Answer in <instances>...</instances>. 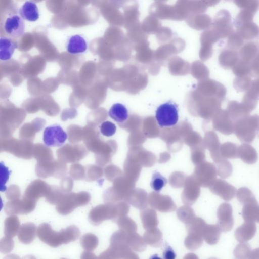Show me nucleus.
<instances>
[{
	"label": "nucleus",
	"mask_w": 259,
	"mask_h": 259,
	"mask_svg": "<svg viewBox=\"0 0 259 259\" xmlns=\"http://www.w3.org/2000/svg\"><path fill=\"white\" fill-rule=\"evenodd\" d=\"M236 192L237 199L243 205L255 199L253 193L250 190L246 187H241Z\"/></svg>",
	"instance_id": "obj_33"
},
{
	"label": "nucleus",
	"mask_w": 259,
	"mask_h": 259,
	"mask_svg": "<svg viewBox=\"0 0 259 259\" xmlns=\"http://www.w3.org/2000/svg\"><path fill=\"white\" fill-rule=\"evenodd\" d=\"M202 143L204 148L207 149L210 151L213 161L223 158L220 152L221 144L217 135L215 133L211 131V132L206 134Z\"/></svg>",
	"instance_id": "obj_13"
},
{
	"label": "nucleus",
	"mask_w": 259,
	"mask_h": 259,
	"mask_svg": "<svg viewBox=\"0 0 259 259\" xmlns=\"http://www.w3.org/2000/svg\"><path fill=\"white\" fill-rule=\"evenodd\" d=\"M155 119L161 128L176 125L179 119L177 105L171 101L160 105L156 110Z\"/></svg>",
	"instance_id": "obj_2"
},
{
	"label": "nucleus",
	"mask_w": 259,
	"mask_h": 259,
	"mask_svg": "<svg viewBox=\"0 0 259 259\" xmlns=\"http://www.w3.org/2000/svg\"><path fill=\"white\" fill-rule=\"evenodd\" d=\"M161 139L166 143L168 150L171 152L180 151L183 146V141L176 126L164 128Z\"/></svg>",
	"instance_id": "obj_11"
},
{
	"label": "nucleus",
	"mask_w": 259,
	"mask_h": 259,
	"mask_svg": "<svg viewBox=\"0 0 259 259\" xmlns=\"http://www.w3.org/2000/svg\"><path fill=\"white\" fill-rule=\"evenodd\" d=\"M210 191L226 201L232 200L235 196L236 188L226 181L216 179L208 187Z\"/></svg>",
	"instance_id": "obj_9"
},
{
	"label": "nucleus",
	"mask_w": 259,
	"mask_h": 259,
	"mask_svg": "<svg viewBox=\"0 0 259 259\" xmlns=\"http://www.w3.org/2000/svg\"><path fill=\"white\" fill-rule=\"evenodd\" d=\"M213 162L216 168L217 174L219 177L225 179L231 175L233 171V167L227 159L221 158Z\"/></svg>",
	"instance_id": "obj_23"
},
{
	"label": "nucleus",
	"mask_w": 259,
	"mask_h": 259,
	"mask_svg": "<svg viewBox=\"0 0 259 259\" xmlns=\"http://www.w3.org/2000/svg\"><path fill=\"white\" fill-rule=\"evenodd\" d=\"M195 215L193 209L189 205H185L177 210V217L185 224H188L195 217Z\"/></svg>",
	"instance_id": "obj_29"
},
{
	"label": "nucleus",
	"mask_w": 259,
	"mask_h": 259,
	"mask_svg": "<svg viewBox=\"0 0 259 259\" xmlns=\"http://www.w3.org/2000/svg\"><path fill=\"white\" fill-rule=\"evenodd\" d=\"M204 149L203 144L191 147V160L196 165L205 161Z\"/></svg>",
	"instance_id": "obj_31"
},
{
	"label": "nucleus",
	"mask_w": 259,
	"mask_h": 259,
	"mask_svg": "<svg viewBox=\"0 0 259 259\" xmlns=\"http://www.w3.org/2000/svg\"><path fill=\"white\" fill-rule=\"evenodd\" d=\"M163 256L165 259H174L176 254L172 248L167 244L163 251Z\"/></svg>",
	"instance_id": "obj_37"
},
{
	"label": "nucleus",
	"mask_w": 259,
	"mask_h": 259,
	"mask_svg": "<svg viewBox=\"0 0 259 259\" xmlns=\"http://www.w3.org/2000/svg\"><path fill=\"white\" fill-rule=\"evenodd\" d=\"M169 72L173 75H184L189 73L190 65L187 61L176 57L169 62Z\"/></svg>",
	"instance_id": "obj_18"
},
{
	"label": "nucleus",
	"mask_w": 259,
	"mask_h": 259,
	"mask_svg": "<svg viewBox=\"0 0 259 259\" xmlns=\"http://www.w3.org/2000/svg\"><path fill=\"white\" fill-rule=\"evenodd\" d=\"M18 13L23 20L30 22L37 21L39 17L38 7L32 1L25 2L19 9Z\"/></svg>",
	"instance_id": "obj_16"
},
{
	"label": "nucleus",
	"mask_w": 259,
	"mask_h": 259,
	"mask_svg": "<svg viewBox=\"0 0 259 259\" xmlns=\"http://www.w3.org/2000/svg\"><path fill=\"white\" fill-rule=\"evenodd\" d=\"M217 175L214 165L205 160L196 165L193 174L200 186L207 188L216 180Z\"/></svg>",
	"instance_id": "obj_3"
},
{
	"label": "nucleus",
	"mask_w": 259,
	"mask_h": 259,
	"mask_svg": "<svg viewBox=\"0 0 259 259\" xmlns=\"http://www.w3.org/2000/svg\"><path fill=\"white\" fill-rule=\"evenodd\" d=\"M251 118L243 117L235 122L234 131L240 141L251 142L255 137L258 124H250Z\"/></svg>",
	"instance_id": "obj_5"
},
{
	"label": "nucleus",
	"mask_w": 259,
	"mask_h": 259,
	"mask_svg": "<svg viewBox=\"0 0 259 259\" xmlns=\"http://www.w3.org/2000/svg\"><path fill=\"white\" fill-rule=\"evenodd\" d=\"M255 250H251L250 245L246 242L238 244L234 250V256L237 258L245 259L252 258Z\"/></svg>",
	"instance_id": "obj_27"
},
{
	"label": "nucleus",
	"mask_w": 259,
	"mask_h": 259,
	"mask_svg": "<svg viewBox=\"0 0 259 259\" xmlns=\"http://www.w3.org/2000/svg\"><path fill=\"white\" fill-rule=\"evenodd\" d=\"M18 44L15 39L2 36L0 38V60L7 61L11 59Z\"/></svg>",
	"instance_id": "obj_15"
},
{
	"label": "nucleus",
	"mask_w": 259,
	"mask_h": 259,
	"mask_svg": "<svg viewBox=\"0 0 259 259\" xmlns=\"http://www.w3.org/2000/svg\"><path fill=\"white\" fill-rule=\"evenodd\" d=\"M145 242L149 245L158 247L162 241V234L160 230L155 227L148 229L144 235Z\"/></svg>",
	"instance_id": "obj_22"
},
{
	"label": "nucleus",
	"mask_w": 259,
	"mask_h": 259,
	"mask_svg": "<svg viewBox=\"0 0 259 259\" xmlns=\"http://www.w3.org/2000/svg\"><path fill=\"white\" fill-rule=\"evenodd\" d=\"M234 124L227 111L219 110L213 116L214 128L225 135H229L233 132Z\"/></svg>",
	"instance_id": "obj_10"
},
{
	"label": "nucleus",
	"mask_w": 259,
	"mask_h": 259,
	"mask_svg": "<svg viewBox=\"0 0 259 259\" xmlns=\"http://www.w3.org/2000/svg\"><path fill=\"white\" fill-rule=\"evenodd\" d=\"M141 217L145 229L155 227L158 224L157 213L152 209L148 208L144 210L141 213Z\"/></svg>",
	"instance_id": "obj_24"
},
{
	"label": "nucleus",
	"mask_w": 259,
	"mask_h": 259,
	"mask_svg": "<svg viewBox=\"0 0 259 259\" xmlns=\"http://www.w3.org/2000/svg\"><path fill=\"white\" fill-rule=\"evenodd\" d=\"M170 155L169 153L166 152L161 153L158 160L159 163H163L166 162L170 159Z\"/></svg>",
	"instance_id": "obj_38"
},
{
	"label": "nucleus",
	"mask_w": 259,
	"mask_h": 259,
	"mask_svg": "<svg viewBox=\"0 0 259 259\" xmlns=\"http://www.w3.org/2000/svg\"><path fill=\"white\" fill-rule=\"evenodd\" d=\"M187 176L181 171H175L169 177V183L173 188L183 187Z\"/></svg>",
	"instance_id": "obj_34"
},
{
	"label": "nucleus",
	"mask_w": 259,
	"mask_h": 259,
	"mask_svg": "<svg viewBox=\"0 0 259 259\" xmlns=\"http://www.w3.org/2000/svg\"><path fill=\"white\" fill-rule=\"evenodd\" d=\"M1 25L0 29L5 37L16 39L21 37L24 33V20L15 10L9 11Z\"/></svg>",
	"instance_id": "obj_1"
},
{
	"label": "nucleus",
	"mask_w": 259,
	"mask_h": 259,
	"mask_svg": "<svg viewBox=\"0 0 259 259\" xmlns=\"http://www.w3.org/2000/svg\"><path fill=\"white\" fill-rule=\"evenodd\" d=\"M108 115L110 118L118 123H123L128 118V111L126 106L120 103H116L110 107Z\"/></svg>",
	"instance_id": "obj_19"
},
{
	"label": "nucleus",
	"mask_w": 259,
	"mask_h": 259,
	"mask_svg": "<svg viewBox=\"0 0 259 259\" xmlns=\"http://www.w3.org/2000/svg\"><path fill=\"white\" fill-rule=\"evenodd\" d=\"M3 207V203L1 197H0V211L2 210Z\"/></svg>",
	"instance_id": "obj_39"
},
{
	"label": "nucleus",
	"mask_w": 259,
	"mask_h": 259,
	"mask_svg": "<svg viewBox=\"0 0 259 259\" xmlns=\"http://www.w3.org/2000/svg\"><path fill=\"white\" fill-rule=\"evenodd\" d=\"M67 52L72 55H80L84 53L88 49V44L84 38L76 34L70 36L66 43Z\"/></svg>",
	"instance_id": "obj_12"
},
{
	"label": "nucleus",
	"mask_w": 259,
	"mask_h": 259,
	"mask_svg": "<svg viewBox=\"0 0 259 259\" xmlns=\"http://www.w3.org/2000/svg\"><path fill=\"white\" fill-rule=\"evenodd\" d=\"M167 180L159 172L155 171L152 176L150 183L151 187L157 192H159L166 184Z\"/></svg>",
	"instance_id": "obj_32"
},
{
	"label": "nucleus",
	"mask_w": 259,
	"mask_h": 259,
	"mask_svg": "<svg viewBox=\"0 0 259 259\" xmlns=\"http://www.w3.org/2000/svg\"><path fill=\"white\" fill-rule=\"evenodd\" d=\"M218 221L217 225L221 232H227L230 231L234 225L233 209L228 203L221 204L217 212Z\"/></svg>",
	"instance_id": "obj_8"
},
{
	"label": "nucleus",
	"mask_w": 259,
	"mask_h": 259,
	"mask_svg": "<svg viewBox=\"0 0 259 259\" xmlns=\"http://www.w3.org/2000/svg\"><path fill=\"white\" fill-rule=\"evenodd\" d=\"M203 239L200 234L189 233L184 240L185 247L188 250L195 251L203 244Z\"/></svg>",
	"instance_id": "obj_25"
},
{
	"label": "nucleus",
	"mask_w": 259,
	"mask_h": 259,
	"mask_svg": "<svg viewBox=\"0 0 259 259\" xmlns=\"http://www.w3.org/2000/svg\"><path fill=\"white\" fill-rule=\"evenodd\" d=\"M206 224V222L203 219L195 217L188 224H186V227L188 233H195L202 234Z\"/></svg>",
	"instance_id": "obj_30"
},
{
	"label": "nucleus",
	"mask_w": 259,
	"mask_h": 259,
	"mask_svg": "<svg viewBox=\"0 0 259 259\" xmlns=\"http://www.w3.org/2000/svg\"><path fill=\"white\" fill-rule=\"evenodd\" d=\"M256 232L255 222H245L236 229L235 237L238 242H246L254 236Z\"/></svg>",
	"instance_id": "obj_14"
},
{
	"label": "nucleus",
	"mask_w": 259,
	"mask_h": 259,
	"mask_svg": "<svg viewBox=\"0 0 259 259\" xmlns=\"http://www.w3.org/2000/svg\"><path fill=\"white\" fill-rule=\"evenodd\" d=\"M221 231L217 224H206L202 231V237L209 245H214L220 239Z\"/></svg>",
	"instance_id": "obj_20"
},
{
	"label": "nucleus",
	"mask_w": 259,
	"mask_h": 259,
	"mask_svg": "<svg viewBox=\"0 0 259 259\" xmlns=\"http://www.w3.org/2000/svg\"><path fill=\"white\" fill-rule=\"evenodd\" d=\"M11 171L6 166L3 162H0V191L7 190L6 184L9 180Z\"/></svg>",
	"instance_id": "obj_35"
},
{
	"label": "nucleus",
	"mask_w": 259,
	"mask_h": 259,
	"mask_svg": "<svg viewBox=\"0 0 259 259\" xmlns=\"http://www.w3.org/2000/svg\"><path fill=\"white\" fill-rule=\"evenodd\" d=\"M99 127L101 133L106 137H111L114 135L117 128L115 124L110 121L102 122Z\"/></svg>",
	"instance_id": "obj_36"
},
{
	"label": "nucleus",
	"mask_w": 259,
	"mask_h": 259,
	"mask_svg": "<svg viewBox=\"0 0 259 259\" xmlns=\"http://www.w3.org/2000/svg\"><path fill=\"white\" fill-rule=\"evenodd\" d=\"M68 135L59 124L46 127L43 133V141L48 147H60L66 141Z\"/></svg>",
	"instance_id": "obj_4"
},
{
	"label": "nucleus",
	"mask_w": 259,
	"mask_h": 259,
	"mask_svg": "<svg viewBox=\"0 0 259 259\" xmlns=\"http://www.w3.org/2000/svg\"><path fill=\"white\" fill-rule=\"evenodd\" d=\"M239 147L236 144L226 142L220 146V152L221 156L226 159H234L239 157Z\"/></svg>",
	"instance_id": "obj_26"
},
{
	"label": "nucleus",
	"mask_w": 259,
	"mask_h": 259,
	"mask_svg": "<svg viewBox=\"0 0 259 259\" xmlns=\"http://www.w3.org/2000/svg\"><path fill=\"white\" fill-rule=\"evenodd\" d=\"M148 202L151 207L162 212H172L177 209V206L171 197L157 192L150 193Z\"/></svg>",
	"instance_id": "obj_7"
},
{
	"label": "nucleus",
	"mask_w": 259,
	"mask_h": 259,
	"mask_svg": "<svg viewBox=\"0 0 259 259\" xmlns=\"http://www.w3.org/2000/svg\"><path fill=\"white\" fill-rule=\"evenodd\" d=\"M134 194V206L140 209L145 208L148 202L147 192L144 190L137 189Z\"/></svg>",
	"instance_id": "obj_28"
},
{
	"label": "nucleus",
	"mask_w": 259,
	"mask_h": 259,
	"mask_svg": "<svg viewBox=\"0 0 259 259\" xmlns=\"http://www.w3.org/2000/svg\"><path fill=\"white\" fill-rule=\"evenodd\" d=\"M242 209V217L245 222H258L259 206L256 199L244 204Z\"/></svg>",
	"instance_id": "obj_17"
},
{
	"label": "nucleus",
	"mask_w": 259,
	"mask_h": 259,
	"mask_svg": "<svg viewBox=\"0 0 259 259\" xmlns=\"http://www.w3.org/2000/svg\"><path fill=\"white\" fill-rule=\"evenodd\" d=\"M238 155L244 162L248 164H254L257 160L255 149L248 144H243L239 147Z\"/></svg>",
	"instance_id": "obj_21"
},
{
	"label": "nucleus",
	"mask_w": 259,
	"mask_h": 259,
	"mask_svg": "<svg viewBox=\"0 0 259 259\" xmlns=\"http://www.w3.org/2000/svg\"><path fill=\"white\" fill-rule=\"evenodd\" d=\"M183 187L182 200L185 205H192L199 197L201 186L192 174L191 176H187Z\"/></svg>",
	"instance_id": "obj_6"
}]
</instances>
